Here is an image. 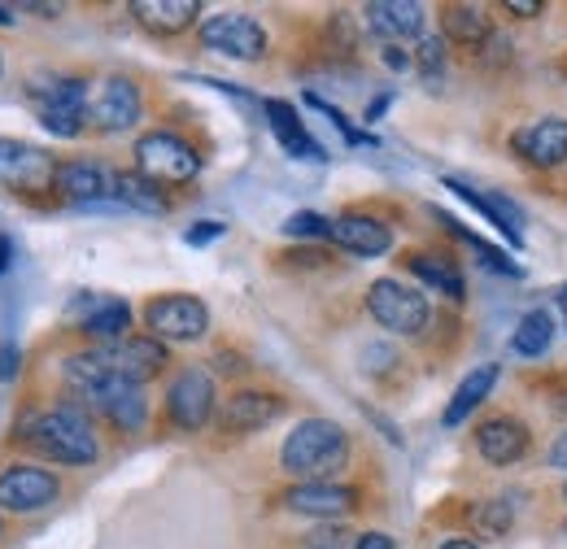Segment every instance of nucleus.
<instances>
[{
    "label": "nucleus",
    "mask_w": 567,
    "mask_h": 549,
    "mask_svg": "<svg viewBox=\"0 0 567 549\" xmlns=\"http://www.w3.org/2000/svg\"><path fill=\"white\" fill-rule=\"evenodd\" d=\"M66 319L74 328L96 344H114L123 336H132V305L123 297H101V292H79L66 305Z\"/></svg>",
    "instance_id": "obj_12"
},
{
    "label": "nucleus",
    "mask_w": 567,
    "mask_h": 549,
    "mask_svg": "<svg viewBox=\"0 0 567 549\" xmlns=\"http://www.w3.org/2000/svg\"><path fill=\"white\" fill-rule=\"evenodd\" d=\"M214 406H218V393L206 366H184L166 389V418L179 432H202L214 418Z\"/></svg>",
    "instance_id": "obj_8"
},
{
    "label": "nucleus",
    "mask_w": 567,
    "mask_h": 549,
    "mask_svg": "<svg viewBox=\"0 0 567 549\" xmlns=\"http://www.w3.org/2000/svg\"><path fill=\"white\" fill-rule=\"evenodd\" d=\"M13 267V236L9 231H0V274Z\"/></svg>",
    "instance_id": "obj_43"
},
{
    "label": "nucleus",
    "mask_w": 567,
    "mask_h": 549,
    "mask_svg": "<svg viewBox=\"0 0 567 549\" xmlns=\"http://www.w3.org/2000/svg\"><path fill=\"white\" fill-rule=\"evenodd\" d=\"M494 384H497V362H485V366H476L458 389H454V397H450V406H445V414H441V423L445 427H458L467 414L476 411L489 393H494Z\"/></svg>",
    "instance_id": "obj_27"
},
{
    "label": "nucleus",
    "mask_w": 567,
    "mask_h": 549,
    "mask_svg": "<svg viewBox=\"0 0 567 549\" xmlns=\"http://www.w3.org/2000/svg\"><path fill=\"white\" fill-rule=\"evenodd\" d=\"M284 402L280 393H267V389H240V393H231L227 402H223V411H218V432H227V436H249V432H262L267 423H276L284 414Z\"/></svg>",
    "instance_id": "obj_16"
},
{
    "label": "nucleus",
    "mask_w": 567,
    "mask_h": 549,
    "mask_svg": "<svg viewBox=\"0 0 567 549\" xmlns=\"http://www.w3.org/2000/svg\"><path fill=\"white\" fill-rule=\"evenodd\" d=\"M306 101H310V105H315V110H323V114H328V118H332V127H337V132H341V136H346V144H375V136H371V132H358L354 123H350V118H346V114H341V110H337V105H328V101H323V96H306Z\"/></svg>",
    "instance_id": "obj_34"
},
{
    "label": "nucleus",
    "mask_w": 567,
    "mask_h": 549,
    "mask_svg": "<svg viewBox=\"0 0 567 549\" xmlns=\"http://www.w3.org/2000/svg\"><path fill=\"white\" fill-rule=\"evenodd\" d=\"M144 328L162 344L202 341L210 332V305L202 297H188V292H166V297H153L144 305Z\"/></svg>",
    "instance_id": "obj_6"
},
{
    "label": "nucleus",
    "mask_w": 567,
    "mask_h": 549,
    "mask_svg": "<svg viewBox=\"0 0 567 549\" xmlns=\"http://www.w3.org/2000/svg\"><path fill=\"white\" fill-rule=\"evenodd\" d=\"M502 9H506V13H515V18H537L546 4H542V0H506Z\"/></svg>",
    "instance_id": "obj_39"
},
{
    "label": "nucleus",
    "mask_w": 567,
    "mask_h": 549,
    "mask_svg": "<svg viewBox=\"0 0 567 549\" xmlns=\"http://www.w3.org/2000/svg\"><path fill=\"white\" fill-rule=\"evenodd\" d=\"M441 35L463 44V49H481L494 35V27H489V13L481 4H445L441 9Z\"/></svg>",
    "instance_id": "obj_26"
},
{
    "label": "nucleus",
    "mask_w": 567,
    "mask_h": 549,
    "mask_svg": "<svg viewBox=\"0 0 567 549\" xmlns=\"http://www.w3.org/2000/svg\"><path fill=\"white\" fill-rule=\"evenodd\" d=\"M354 549H393V537L389 532H362V537H354Z\"/></svg>",
    "instance_id": "obj_40"
},
{
    "label": "nucleus",
    "mask_w": 567,
    "mask_h": 549,
    "mask_svg": "<svg viewBox=\"0 0 567 549\" xmlns=\"http://www.w3.org/2000/svg\"><path fill=\"white\" fill-rule=\"evenodd\" d=\"M114 201L136 209V214H153V218H162V214L171 209V197H166L153 179H144L141 170H118V193H114Z\"/></svg>",
    "instance_id": "obj_28"
},
{
    "label": "nucleus",
    "mask_w": 567,
    "mask_h": 549,
    "mask_svg": "<svg viewBox=\"0 0 567 549\" xmlns=\"http://www.w3.org/2000/svg\"><path fill=\"white\" fill-rule=\"evenodd\" d=\"M0 537H4V524H0Z\"/></svg>",
    "instance_id": "obj_47"
},
{
    "label": "nucleus",
    "mask_w": 567,
    "mask_h": 549,
    "mask_svg": "<svg viewBox=\"0 0 567 549\" xmlns=\"http://www.w3.org/2000/svg\"><path fill=\"white\" fill-rule=\"evenodd\" d=\"M511 148H515L528 166H537V170H555V166H564L567 162V118L546 114V118L524 123L519 132H511Z\"/></svg>",
    "instance_id": "obj_17"
},
{
    "label": "nucleus",
    "mask_w": 567,
    "mask_h": 549,
    "mask_svg": "<svg viewBox=\"0 0 567 549\" xmlns=\"http://www.w3.org/2000/svg\"><path fill=\"white\" fill-rule=\"evenodd\" d=\"M53 193H62L74 206H101V201H110L118 193V170H110L105 162H92V157L58 162Z\"/></svg>",
    "instance_id": "obj_15"
},
{
    "label": "nucleus",
    "mask_w": 567,
    "mask_h": 549,
    "mask_svg": "<svg viewBox=\"0 0 567 549\" xmlns=\"http://www.w3.org/2000/svg\"><path fill=\"white\" fill-rule=\"evenodd\" d=\"M564 497H567V484H564Z\"/></svg>",
    "instance_id": "obj_50"
},
{
    "label": "nucleus",
    "mask_w": 567,
    "mask_h": 549,
    "mask_svg": "<svg viewBox=\"0 0 567 549\" xmlns=\"http://www.w3.org/2000/svg\"><path fill=\"white\" fill-rule=\"evenodd\" d=\"M424 18H427V9L420 0H371V4H362V22H367L375 35H384L389 44L415 40V35L424 31Z\"/></svg>",
    "instance_id": "obj_21"
},
{
    "label": "nucleus",
    "mask_w": 567,
    "mask_h": 549,
    "mask_svg": "<svg viewBox=\"0 0 567 549\" xmlns=\"http://www.w3.org/2000/svg\"><path fill=\"white\" fill-rule=\"evenodd\" d=\"M358 488L350 484H292L284 493V506L292 515H310V519H346L350 510H358Z\"/></svg>",
    "instance_id": "obj_20"
},
{
    "label": "nucleus",
    "mask_w": 567,
    "mask_h": 549,
    "mask_svg": "<svg viewBox=\"0 0 567 549\" xmlns=\"http://www.w3.org/2000/svg\"><path fill=\"white\" fill-rule=\"evenodd\" d=\"M367 314L393 336H424V328L432 323L427 297L402 279H375L367 288Z\"/></svg>",
    "instance_id": "obj_4"
},
{
    "label": "nucleus",
    "mask_w": 567,
    "mask_h": 549,
    "mask_svg": "<svg viewBox=\"0 0 567 549\" xmlns=\"http://www.w3.org/2000/svg\"><path fill=\"white\" fill-rule=\"evenodd\" d=\"M550 467L567 472V432H559V441L550 445Z\"/></svg>",
    "instance_id": "obj_41"
},
{
    "label": "nucleus",
    "mask_w": 567,
    "mask_h": 549,
    "mask_svg": "<svg viewBox=\"0 0 567 549\" xmlns=\"http://www.w3.org/2000/svg\"><path fill=\"white\" fill-rule=\"evenodd\" d=\"M564 305H567V292H564Z\"/></svg>",
    "instance_id": "obj_49"
},
{
    "label": "nucleus",
    "mask_w": 567,
    "mask_h": 549,
    "mask_svg": "<svg viewBox=\"0 0 567 549\" xmlns=\"http://www.w3.org/2000/svg\"><path fill=\"white\" fill-rule=\"evenodd\" d=\"M0 22H4V27L13 22V9H9V4H0Z\"/></svg>",
    "instance_id": "obj_46"
},
{
    "label": "nucleus",
    "mask_w": 567,
    "mask_h": 549,
    "mask_svg": "<svg viewBox=\"0 0 567 549\" xmlns=\"http://www.w3.org/2000/svg\"><path fill=\"white\" fill-rule=\"evenodd\" d=\"M445 188L454 193V197H463L472 209H481L489 222H494L497 231L515 245V249H524V231H519V222H524V214L511 206L506 197H497V193H476V188H467V184H458V179H445Z\"/></svg>",
    "instance_id": "obj_25"
},
{
    "label": "nucleus",
    "mask_w": 567,
    "mask_h": 549,
    "mask_svg": "<svg viewBox=\"0 0 567 549\" xmlns=\"http://www.w3.org/2000/svg\"><path fill=\"white\" fill-rule=\"evenodd\" d=\"M350 463V436L332 418H301L280 445V467L297 484H332Z\"/></svg>",
    "instance_id": "obj_2"
},
{
    "label": "nucleus",
    "mask_w": 567,
    "mask_h": 549,
    "mask_svg": "<svg viewBox=\"0 0 567 549\" xmlns=\"http://www.w3.org/2000/svg\"><path fill=\"white\" fill-rule=\"evenodd\" d=\"M515 515H519L515 497H494V501H485V506H481L476 524H481V532H485V537H506V532H511V524H515Z\"/></svg>",
    "instance_id": "obj_31"
},
{
    "label": "nucleus",
    "mask_w": 567,
    "mask_h": 549,
    "mask_svg": "<svg viewBox=\"0 0 567 549\" xmlns=\"http://www.w3.org/2000/svg\"><path fill=\"white\" fill-rule=\"evenodd\" d=\"M284 236H301V240H332V218L315 214V209H297L284 222Z\"/></svg>",
    "instance_id": "obj_32"
},
{
    "label": "nucleus",
    "mask_w": 567,
    "mask_h": 549,
    "mask_svg": "<svg viewBox=\"0 0 567 549\" xmlns=\"http://www.w3.org/2000/svg\"><path fill=\"white\" fill-rule=\"evenodd\" d=\"M58 179V157L27 144V139L0 136V184L13 193H49Z\"/></svg>",
    "instance_id": "obj_11"
},
{
    "label": "nucleus",
    "mask_w": 567,
    "mask_h": 549,
    "mask_svg": "<svg viewBox=\"0 0 567 549\" xmlns=\"http://www.w3.org/2000/svg\"><path fill=\"white\" fill-rule=\"evenodd\" d=\"M132 13L153 35H184L197 22L202 4L197 0H132Z\"/></svg>",
    "instance_id": "obj_24"
},
{
    "label": "nucleus",
    "mask_w": 567,
    "mask_h": 549,
    "mask_svg": "<svg viewBox=\"0 0 567 549\" xmlns=\"http://www.w3.org/2000/svg\"><path fill=\"white\" fill-rule=\"evenodd\" d=\"M389 105H393V92H380V96H375V101L367 105V123H375V118H380V114H384Z\"/></svg>",
    "instance_id": "obj_42"
},
{
    "label": "nucleus",
    "mask_w": 567,
    "mask_h": 549,
    "mask_svg": "<svg viewBox=\"0 0 567 549\" xmlns=\"http://www.w3.org/2000/svg\"><path fill=\"white\" fill-rule=\"evenodd\" d=\"M441 549H481L476 541H463V537H454V541H445Z\"/></svg>",
    "instance_id": "obj_45"
},
{
    "label": "nucleus",
    "mask_w": 567,
    "mask_h": 549,
    "mask_svg": "<svg viewBox=\"0 0 567 549\" xmlns=\"http://www.w3.org/2000/svg\"><path fill=\"white\" fill-rule=\"evenodd\" d=\"M136 170L157 188H184L202 175V153L175 132H144L136 139Z\"/></svg>",
    "instance_id": "obj_3"
},
{
    "label": "nucleus",
    "mask_w": 567,
    "mask_h": 549,
    "mask_svg": "<svg viewBox=\"0 0 567 549\" xmlns=\"http://www.w3.org/2000/svg\"><path fill=\"white\" fill-rule=\"evenodd\" d=\"M415 66L424 79H441L445 74V35H424L415 49Z\"/></svg>",
    "instance_id": "obj_33"
},
{
    "label": "nucleus",
    "mask_w": 567,
    "mask_h": 549,
    "mask_svg": "<svg viewBox=\"0 0 567 549\" xmlns=\"http://www.w3.org/2000/svg\"><path fill=\"white\" fill-rule=\"evenodd\" d=\"M18 371H22V349H18V344L4 341V344H0V380L9 384V380H13Z\"/></svg>",
    "instance_id": "obj_37"
},
{
    "label": "nucleus",
    "mask_w": 567,
    "mask_h": 549,
    "mask_svg": "<svg viewBox=\"0 0 567 549\" xmlns=\"http://www.w3.org/2000/svg\"><path fill=\"white\" fill-rule=\"evenodd\" d=\"M18 441L27 449H35L40 458L62 463V467H92L101 458V445H96L87 406H79V402H58V406L22 414Z\"/></svg>",
    "instance_id": "obj_1"
},
{
    "label": "nucleus",
    "mask_w": 567,
    "mask_h": 549,
    "mask_svg": "<svg viewBox=\"0 0 567 549\" xmlns=\"http://www.w3.org/2000/svg\"><path fill=\"white\" fill-rule=\"evenodd\" d=\"M71 402L87 406V411H96L105 423H114L118 432H141L144 418H148L144 384H132V380L114 375L110 366H105V375H101V380H92L83 393H74Z\"/></svg>",
    "instance_id": "obj_5"
},
{
    "label": "nucleus",
    "mask_w": 567,
    "mask_h": 549,
    "mask_svg": "<svg viewBox=\"0 0 567 549\" xmlns=\"http://www.w3.org/2000/svg\"><path fill=\"white\" fill-rule=\"evenodd\" d=\"M555 341V319H550V310H528L524 319H519V328L511 332V353H519V358H542L546 349Z\"/></svg>",
    "instance_id": "obj_29"
},
{
    "label": "nucleus",
    "mask_w": 567,
    "mask_h": 549,
    "mask_svg": "<svg viewBox=\"0 0 567 549\" xmlns=\"http://www.w3.org/2000/svg\"><path fill=\"white\" fill-rule=\"evenodd\" d=\"M533 445V432L524 418L515 414H489L485 423H476V454L489 463V467H511L528 454Z\"/></svg>",
    "instance_id": "obj_18"
},
{
    "label": "nucleus",
    "mask_w": 567,
    "mask_h": 549,
    "mask_svg": "<svg viewBox=\"0 0 567 549\" xmlns=\"http://www.w3.org/2000/svg\"><path fill=\"white\" fill-rule=\"evenodd\" d=\"M96 353H101V362H105L114 375H123V380H132V384H148V380L162 375L166 362H171L166 344L157 341V336H123V341H114V344H96Z\"/></svg>",
    "instance_id": "obj_14"
},
{
    "label": "nucleus",
    "mask_w": 567,
    "mask_h": 549,
    "mask_svg": "<svg viewBox=\"0 0 567 549\" xmlns=\"http://www.w3.org/2000/svg\"><path fill=\"white\" fill-rule=\"evenodd\" d=\"M141 114H144V96L127 74L101 79L96 96L87 101V127H96V132H105V136L132 132V127L141 123Z\"/></svg>",
    "instance_id": "obj_9"
},
{
    "label": "nucleus",
    "mask_w": 567,
    "mask_h": 549,
    "mask_svg": "<svg viewBox=\"0 0 567 549\" xmlns=\"http://www.w3.org/2000/svg\"><path fill=\"white\" fill-rule=\"evenodd\" d=\"M58 497H62V480L53 472H44V467L13 463V467L0 472V510H9V515L49 510Z\"/></svg>",
    "instance_id": "obj_13"
},
{
    "label": "nucleus",
    "mask_w": 567,
    "mask_h": 549,
    "mask_svg": "<svg viewBox=\"0 0 567 549\" xmlns=\"http://www.w3.org/2000/svg\"><path fill=\"white\" fill-rule=\"evenodd\" d=\"M436 218H441V222H445V227H450V231H454V236H458L463 245H472V249L481 253V262H485L489 271H497V274H524V271H519V262H511L506 253H497L494 245H485V240H481L476 231H467V227H458V222H454L450 214H436Z\"/></svg>",
    "instance_id": "obj_30"
},
{
    "label": "nucleus",
    "mask_w": 567,
    "mask_h": 549,
    "mask_svg": "<svg viewBox=\"0 0 567 549\" xmlns=\"http://www.w3.org/2000/svg\"><path fill=\"white\" fill-rule=\"evenodd\" d=\"M380 58H384V66H389V70H398V74H406V70L415 66V58H411V53H406L402 44H389V49H384Z\"/></svg>",
    "instance_id": "obj_38"
},
{
    "label": "nucleus",
    "mask_w": 567,
    "mask_h": 549,
    "mask_svg": "<svg viewBox=\"0 0 567 549\" xmlns=\"http://www.w3.org/2000/svg\"><path fill=\"white\" fill-rule=\"evenodd\" d=\"M218 236H227V222H214V218H206V222H197V227H188V231H184V240H188V245H197V249H202V245H210V240H218Z\"/></svg>",
    "instance_id": "obj_36"
},
{
    "label": "nucleus",
    "mask_w": 567,
    "mask_h": 549,
    "mask_svg": "<svg viewBox=\"0 0 567 549\" xmlns=\"http://www.w3.org/2000/svg\"><path fill=\"white\" fill-rule=\"evenodd\" d=\"M202 44L231 62H258L267 58V27L249 13H214L202 22Z\"/></svg>",
    "instance_id": "obj_10"
},
{
    "label": "nucleus",
    "mask_w": 567,
    "mask_h": 549,
    "mask_svg": "<svg viewBox=\"0 0 567 549\" xmlns=\"http://www.w3.org/2000/svg\"><path fill=\"white\" fill-rule=\"evenodd\" d=\"M262 114H267V127L276 132V139L284 144V153L292 157H310V162H323V144L306 132V123L297 118V110L288 101H262Z\"/></svg>",
    "instance_id": "obj_23"
},
{
    "label": "nucleus",
    "mask_w": 567,
    "mask_h": 549,
    "mask_svg": "<svg viewBox=\"0 0 567 549\" xmlns=\"http://www.w3.org/2000/svg\"><path fill=\"white\" fill-rule=\"evenodd\" d=\"M398 362H402V358H398L393 344H367V349H362V371H367V375H389Z\"/></svg>",
    "instance_id": "obj_35"
},
{
    "label": "nucleus",
    "mask_w": 567,
    "mask_h": 549,
    "mask_svg": "<svg viewBox=\"0 0 567 549\" xmlns=\"http://www.w3.org/2000/svg\"><path fill=\"white\" fill-rule=\"evenodd\" d=\"M402 262H406V271L415 274L424 288H432V292H441V297H450V301H463V297H467V279H463V271L454 267L450 253L415 249V253H406Z\"/></svg>",
    "instance_id": "obj_22"
},
{
    "label": "nucleus",
    "mask_w": 567,
    "mask_h": 549,
    "mask_svg": "<svg viewBox=\"0 0 567 549\" xmlns=\"http://www.w3.org/2000/svg\"><path fill=\"white\" fill-rule=\"evenodd\" d=\"M332 245L354 253V258H384L393 249V227L384 218H375V214L350 209V214L332 218Z\"/></svg>",
    "instance_id": "obj_19"
},
{
    "label": "nucleus",
    "mask_w": 567,
    "mask_h": 549,
    "mask_svg": "<svg viewBox=\"0 0 567 549\" xmlns=\"http://www.w3.org/2000/svg\"><path fill=\"white\" fill-rule=\"evenodd\" d=\"M0 70H4V58H0Z\"/></svg>",
    "instance_id": "obj_48"
},
{
    "label": "nucleus",
    "mask_w": 567,
    "mask_h": 549,
    "mask_svg": "<svg viewBox=\"0 0 567 549\" xmlns=\"http://www.w3.org/2000/svg\"><path fill=\"white\" fill-rule=\"evenodd\" d=\"M35 101H40V127L58 139L83 136L87 127V79L79 74H62V79H49L44 87H31Z\"/></svg>",
    "instance_id": "obj_7"
},
{
    "label": "nucleus",
    "mask_w": 567,
    "mask_h": 549,
    "mask_svg": "<svg viewBox=\"0 0 567 549\" xmlns=\"http://www.w3.org/2000/svg\"><path fill=\"white\" fill-rule=\"evenodd\" d=\"M319 549H328V546H319Z\"/></svg>",
    "instance_id": "obj_51"
},
{
    "label": "nucleus",
    "mask_w": 567,
    "mask_h": 549,
    "mask_svg": "<svg viewBox=\"0 0 567 549\" xmlns=\"http://www.w3.org/2000/svg\"><path fill=\"white\" fill-rule=\"evenodd\" d=\"M214 366H218V371H245V362H236L231 353H218V358H214Z\"/></svg>",
    "instance_id": "obj_44"
}]
</instances>
